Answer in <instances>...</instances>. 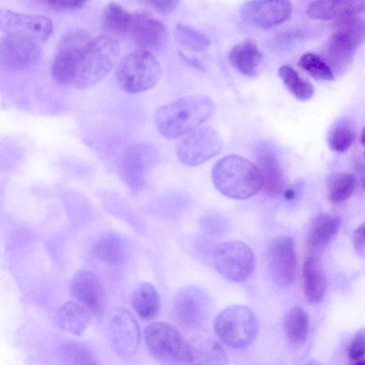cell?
Returning <instances> with one entry per match:
<instances>
[{
    "label": "cell",
    "mask_w": 365,
    "mask_h": 365,
    "mask_svg": "<svg viewBox=\"0 0 365 365\" xmlns=\"http://www.w3.org/2000/svg\"><path fill=\"white\" fill-rule=\"evenodd\" d=\"M214 110L215 103L210 97L187 96L160 107L155 113V124L163 137L175 139L198 128Z\"/></svg>",
    "instance_id": "6da1fadb"
},
{
    "label": "cell",
    "mask_w": 365,
    "mask_h": 365,
    "mask_svg": "<svg viewBox=\"0 0 365 365\" xmlns=\"http://www.w3.org/2000/svg\"><path fill=\"white\" fill-rule=\"evenodd\" d=\"M211 175L215 188L230 198L245 200L262 189L257 166L238 155H228L218 160Z\"/></svg>",
    "instance_id": "7a4b0ae2"
},
{
    "label": "cell",
    "mask_w": 365,
    "mask_h": 365,
    "mask_svg": "<svg viewBox=\"0 0 365 365\" xmlns=\"http://www.w3.org/2000/svg\"><path fill=\"white\" fill-rule=\"evenodd\" d=\"M119 53V45L111 36L92 38L81 56L70 86L78 89L95 86L112 70Z\"/></svg>",
    "instance_id": "3957f363"
},
{
    "label": "cell",
    "mask_w": 365,
    "mask_h": 365,
    "mask_svg": "<svg viewBox=\"0 0 365 365\" xmlns=\"http://www.w3.org/2000/svg\"><path fill=\"white\" fill-rule=\"evenodd\" d=\"M162 75L161 67L151 53L145 50L130 52L119 62L115 71L118 86L134 94L153 88Z\"/></svg>",
    "instance_id": "277c9868"
},
{
    "label": "cell",
    "mask_w": 365,
    "mask_h": 365,
    "mask_svg": "<svg viewBox=\"0 0 365 365\" xmlns=\"http://www.w3.org/2000/svg\"><path fill=\"white\" fill-rule=\"evenodd\" d=\"M214 329L220 339L235 349L248 347L257 334V322L254 312L243 305H232L215 318Z\"/></svg>",
    "instance_id": "5b68a950"
},
{
    "label": "cell",
    "mask_w": 365,
    "mask_h": 365,
    "mask_svg": "<svg viewBox=\"0 0 365 365\" xmlns=\"http://www.w3.org/2000/svg\"><path fill=\"white\" fill-rule=\"evenodd\" d=\"M144 339L149 352L156 359L167 364H191V349L180 333L165 322L148 325Z\"/></svg>",
    "instance_id": "8992f818"
},
{
    "label": "cell",
    "mask_w": 365,
    "mask_h": 365,
    "mask_svg": "<svg viewBox=\"0 0 365 365\" xmlns=\"http://www.w3.org/2000/svg\"><path fill=\"white\" fill-rule=\"evenodd\" d=\"M364 41L365 26L362 22L354 19L339 20L327 46V61L332 71L340 72L344 69Z\"/></svg>",
    "instance_id": "52a82bcc"
},
{
    "label": "cell",
    "mask_w": 365,
    "mask_h": 365,
    "mask_svg": "<svg viewBox=\"0 0 365 365\" xmlns=\"http://www.w3.org/2000/svg\"><path fill=\"white\" fill-rule=\"evenodd\" d=\"M218 272L229 281L243 282L249 279L255 268V255L245 242L229 240L219 244L213 254Z\"/></svg>",
    "instance_id": "ba28073f"
},
{
    "label": "cell",
    "mask_w": 365,
    "mask_h": 365,
    "mask_svg": "<svg viewBox=\"0 0 365 365\" xmlns=\"http://www.w3.org/2000/svg\"><path fill=\"white\" fill-rule=\"evenodd\" d=\"M222 139L211 127L197 128L181 137L177 145V155L185 165L195 166L217 155Z\"/></svg>",
    "instance_id": "9c48e42d"
},
{
    "label": "cell",
    "mask_w": 365,
    "mask_h": 365,
    "mask_svg": "<svg viewBox=\"0 0 365 365\" xmlns=\"http://www.w3.org/2000/svg\"><path fill=\"white\" fill-rule=\"evenodd\" d=\"M211 302L207 293L198 287H184L177 293L173 312L177 321L188 329L202 327L210 312Z\"/></svg>",
    "instance_id": "30bf717a"
},
{
    "label": "cell",
    "mask_w": 365,
    "mask_h": 365,
    "mask_svg": "<svg viewBox=\"0 0 365 365\" xmlns=\"http://www.w3.org/2000/svg\"><path fill=\"white\" fill-rule=\"evenodd\" d=\"M91 39L83 30L70 31L63 37L51 67L56 81L70 86L76 65Z\"/></svg>",
    "instance_id": "8fae6325"
},
{
    "label": "cell",
    "mask_w": 365,
    "mask_h": 365,
    "mask_svg": "<svg viewBox=\"0 0 365 365\" xmlns=\"http://www.w3.org/2000/svg\"><path fill=\"white\" fill-rule=\"evenodd\" d=\"M38 43L26 37L6 34L0 42L1 66L11 71H24L32 68L41 56Z\"/></svg>",
    "instance_id": "7c38bea8"
},
{
    "label": "cell",
    "mask_w": 365,
    "mask_h": 365,
    "mask_svg": "<svg viewBox=\"0 0 365 365\" xmlns=\"http://www.w3.org/2000/svg\"><path fill=\"white\" fill-rule=\"evenodd\" d=\"M158 157L156 149L145 143L133 145L125 151L121 172L130 190L138 191L144 186L146 175L157 163Z\"/></svg>",
    "instance_id": "4fadbf2b"
},
{
    "label": "cell",
    "mask_w": 365,
    "mask_h": 365,
    "mask_svg": "<svg viewBox=\"0 0 365 365\" xmlns=\"http://www.w3.org/2000/svg\"><path fill=\"white\" fill-rule=\"evenodd\" d=\"M0 28L6 34L31 38L38 42L46 41L53 32L50 19L4 9L0 11Z\"/></svg>",
    "instance_id": "5bb4252c"
},
{
    "label": "cell",
    "mask_w": 365,
    "mask_h": 365,
    "mask_svg": "<svg viewBox=\"0 0 365 365\" xmlns=\"http://www.w3.org/2000/svg\"><path fill=\"white\" fill-rule=\"evenodd\" d=\"M110 339L115 352L123 358L132 356L137 351L140 332L138 323L126 309H114L108 320Z\"/></svg>",
    "instance_id": "9a60e30c"
},
{
    "label": "cell",
    "mask_w": 365,
    "mask_h": 365,
    "mask_svg": "<svg viewBox=\"0 0 365 365\" xmlns=\"http://www.w3.org/2000/svg\"><path fill=\"white\" fill-rule=\"evenodd\" d=\"M292 14L289 0H251L241 9L243 19L259 28L267 29L287 21Z\"/></svg>",
    "instance_id": "2e32d148"
},
{
    "label": "cell",
    "mask_w": 365,
    "mask_h": 365,
    "mask_svg": "<svg viewBox=\"0 0 365 365\" xmlns=\"http://www.w3.org/2000/svg\"><path fill=\"white\" fill-rule=\"evenodd\" d=\"M269 264L274 282L287 287L293 282L297 267L294 242L289 236L275 239L269 250Z\"/></svg>",
    "instance_id": "e0dca14e"
},
{
    "label": "cell",
    "mask_w": 365,
    "mask_h": 365,
    "mask_svg": "<svg viewBox=\"0 0 365 365\" xmlns=\"http://www.w3.org/2000/svg\"><path fill=\"white\" fill-rule=\"evenodd\" d=\"M130 34L140 49L150 52L160 50L168 37L165 26L145 11L133 14Z\"/></svg>",
    "instance_id": "ac0fdd59"
},
{
    "label": "cell",
    "mask_w": 365,
    "mask_h": 365,
    "mask_svg": "<svg viewBox=\"0 0 365 365\" xmlns=\"http://www.w3.org/2000/svg\"><path fill=\"white\" fill-rule=\"evenodd\" d=\"M73 296L91 312H99L106 302V292L100 279L92 272H77L71 282Z\"/></svg>",
    "instance_id": "d6986e66"
},
{
    "label": "cell",
    "mask_w": 365,
    "mask_h": 365,
    "mask_svg": "<svg viewBox=\"0 0 365 365\" xmlns=\"http://www.w3.org/2000/svg\"><path fill=\"white\" fill-rule=\"evenodd\" d=\"M256 160L262 177V190L269 197L278 196L284 191V177L274 150L267 146L258 147Z\"/></svg>",
    "instance_id": "ffe728a7"
},
{
    "label": "cell",
    "mask_w": 365,
    "mask_h": 365,
    "mask_svg": "<svg viewBox=\"0 0 365 365\" xmlns=\"http://www.w3.org/2000/svg\"><path fill=\"white\" fill-rule=\"evenodd\" d=\"M363 12L365 0H314L307 10L310 18L323 21L356 16Z\"/></svg>",
    "instance_id": "44dd1931"
},
{
    "label": "cell",
    "mask_w": 365,
    "mask_h": 365,
    "mask_svg": "<svg viewBox=\"0 0 365 365\" xmlns=\"http://www.w3.org/2000/svg\"><path fill=\"white\" fill-rule=\"evenodd\" d=\"M304 293L311 304L319 302L327 289V277L321 260L316 257L306 259L303 267Z\"/></svg>",
    "instance_id": "7402d4cb"
},
{
    "label": "cell",
    "mask_w": 365,
    "mask_h": 365,
    "mask_svg": "<svg viewBox=\"0 0 365 365\" xmlns=\"http://www.w3.org/2000/svg\"><path fill=\"white\" fill-rule=\"evenodd\" d=\"M262 58L261 51L255 42L251 39L237 43L229 53V61L232 66L247 76H254L257 74Z\"/></svg>",
    "instance_id": "603a6c76"
},
{
    "label": "cell",
    "mask_w": 365,
    "mask_h": 365,
    "mask_svg": "<svg viewBox=\"0 0 365 365\" xmlns=\"http://www.w3.org/2000/svg\"><path fill=\"white\" fill-rule=\"evenodd\" d=\"M340 225V218L335 215L321 214L315 217L308 230L309 247L313 250L324 248L336 235Z\"/></svg>",
    "instance_id": "cb8c5ba5"
},
{
    "label": "cell",
    "mask_w": 365,
    "mask_h": 365,
    "mask_svg": "<svg viewBox=\"0 0 365 365\" xmlns=\"http://www.w3.org/2000/svg\"><path fill=\"white\" fill-rule=\"evenodd\" d=\"M57 322L64 330L73 334H81L91 320V311L81 303L68 302L57 312Z\"/></svg>",
    "instance_id": "d4e9b609"
},
{
    "label": "cell",
    "mask_w": 365,
    "mask_h": 365,
    "mask_svg": "<svg viewBox=\"0 0 365 365\" xmlns=\"http://www.w3.org/2000/svg\"><path fill=\"white\" fill-rule=\"evenodd\" d=\"M132 305L142 319L155 317L160 309L159 296L155 287L149 282L138 284L132 295Z\"/></svg>",
    "instance_id": "484cf974"
},
{
    "label": "cell",
    "mask_w": 365,
    "mask_h": 365,
    "mask_svg": "<svg viewBox=\"0 0 365 365\" xmlns=\"http://www.w3.org/2000/svg\"><path fill=\"white\" fill-rule=\"evenodd\" d=\"M133 14L120 5L110 2L105 8L102 22L105 31L113 36L122 37L130 34Z\"/></svg>",
    "instance_id": "4316f807"
},
{
    "label": "cell",
    "mask_w": 365,
    "mask_h": 365,
    "mask_svg": "<svg viewBox=\"0 0 365 365\" xmlns=\"http://www.w3.org/2000/svg\"><path fill=\"white\" fill-rule=\"evenodd\" d=\"M191 364H227L226 352L215 341L201 339L190 344Z\"/></svg>",
    "instance_id": "83f0119b"
},
{
    "label": "cell",
    "mask_w": 365,
    "mask_h": 365,
    "mask_svg": "<svg viewBox=\"0 0 365 365\" xmlns=\"http://www.w3.org/2000/svg\"><path fill=\"white\" fill-rule=\"evenodd\" d=\"M285 335L294 345L304 343L308 335L309 317L300 307H294L286 314L284 322Z\"/></svg>",
    "instance_id": "f1b7e54d"
},
{
    "label": "cell",
    "mask_w": 365,
    "mask_h": 365,
    "mask_svg": "<svg viewBox=\"0 0 365 365\" xmlns=\"http://www.w3.org/2000/svg\"><path fill=\"white\" fill-rule=\"evenodd\" d=\"M93 252L100 260L111 265L120 264L124 257V247L120 238L113 234H106L98 238Z\"/></svg>",
    "instance_id": "f546056e"
},
{
    "label": "cell",
    "mask_w": 365,
    "mask_h": 365,
    "mask_svg": "<svg viewBox=\"0 0 365 365\" xmlns=\"http://www.w3.org/2000/svg\"><path fill=\"white\" fill-rule=\"evenodd\" d=\"M279 75L288 91L298 100L305 101L314 95L313 85L302 78L297 71L288 65L279 68Z\"/></svg>",
    "instance_id": "4dcf8cb0"
},
{
    "label": "cell",
    "mask_w": 365,
    "mask_h": 365,
    "mask_svg": "<svg viewBox=\"0 0 365 365\" xmlns=\"http://www.w3.org/2000/svg\"><path fill=\"white\" fill-rule=\"evenodd\" d=\"M175 36L180 45L195 52L206 50L210 43V39L206 35L182 24L176 25Z\"/></svg>",
    "instance_id": "1f68e13d"
},
{
    "label": "cell",
    "mask_w": 365,
    "mask_h": 365,
    "mask_svg": "<svg viewBox=\"0 0 365 365\" xmlns=\"http://www.w3.org/2000/svg\"><path fill=\"white\" fill-rule=\"evenodd\" d=\"M355 177L351 173H339L329 180V197L334 203L346 200L352 195L355 187Z\"/></svg>",
    "instance_id": "d6a6232c"
},
{
    "label": "cell",
    "mask_w": 365,
    "mask_h": 365,
    "mask_svg": "<svg viewBox=\"0 0 365 365\" xmlns=\"http://www.w3.org/2000/svg\"><path fill=\"white\" fill-rule=\"evenodd\" d=\"M299 66L316 80L331 81L334 79L333 71L328 63L319 56L307 53L298 61Z\"/></svg>",
    "instance_id": "836d02e7"
},
{
    "label": "cell",
    "mask_w": 365,
    "mask_h": 365,
    "mask_svg": "<svg viewBox=\"0 0 365 365\" xmlns=\"http://www.w3.org/2000/svg\"><path fill=\"white\" fill-rule=\"evenodd\" d=\"M356 137L353 125L348 121L338 123L329 137L330 148L337 153H344L352 145Z\"/></svg>",
    "instance_id": "e575fe53"
},
{
    "label": "cell",
    "mask_w": 365,
    "mask_h": 365,
    "mask_svg": "<svg viewBox=\"0 0 365 365\" xmlns=\"http://www.w3.org/2000/svg\"><path fill=\"white\" fill-rule=\"evenodd\" d=\"M347 355L354 364H365V329L355 334L348 346Z\"/></svg>",
    "instance_id": "d590c367"
},
{
    "label": "cell",
    "mask_w": 365,
    "mask_h": 365,
    "mask_svg": "<svg viewBox=\"0 0 365 365\" xmlns=\"http://www.w3.org/2000/svg\"><path fill=\"white\" fill-rule=\"evenodd\" d=\"M143 5L156 12L166 15L173 12L178 7L180 0H138Z\"/></svg>",
    "instance_id": "8d00e7d4"
},
{
    "label": "cell",
    "mask_w": 365,
    "mask_h": 365,
    "mask_svg": "<svg viewBox=\"0 0 365 365\" xmlns=\"http://www.w3.org/2000/svg\"><path fill=\"white\" fill-rule=\"evenodd\" d=\"M89 0H43V3L56 10H73L82 7Z\"/></svg>",
    "instance_id": "74e56055"
},
{
    "label": "cell",
    "mask_w": 365,
    "mask_h": 365,
    "mask_svg": "<svg viewBox=\"0 0 365 365\" xmlns=\"http://www.w3.org/2000/svg\"><path fill=\"white\" fill-rule=\"evenodd\" d=\"M354 245L359 252L365 251V222L360 225L354 232Z\"/></svg>",
    "instance_id": "f35d334b"
},
{
    "label": "cell",
    "mask_w": 365,
    "mask_h": 365,
    "mask_svg": "<svg viewBox=\"0 0 365 365\" xmlns=\"http://www.w3.org/2000/svg\"><path fill=\"white\" fill-rule=\"evenodd\" d=\"M65 349L66 355H68L72 359L85 360L89 358L86 350L79 345H68Z\"/></svg>",
    "instance_id": "ab89813d"
},
{
    "label": "cell",
    "mask_w": 365,
    "mask_h": 365,
    "mask_svg": "<svg viewBox=\"0 0 365 365\" xmlns=\"http://www.w3.org/2000/svg\"><path fill=\"white\" fill-rule=\"evenodd\" d=\"M284 197L287 199L291 200V199L294 198V197L295 196V191L293 189L289 188V189L286 190L284 191Z\"/></svg>",
    "instance_id": "60d3db41"
},
{
    "label": "cell",
    "mask_w": 365,
    "mask_h": 365,
    "mask_svg": "<svg viewBox=\"0 0 365 365\" xmlns=\"http://www.w3.org/2000/svg\"><path fill=\"white\" fill-rule=\"evenodd\" d=\"M361 143L363 147L365 148V126L363 128V129L361 130ZM364 155H365V152H364Z\"/></svg>",
    "instance_id": "b9f144b4"
}]
</instances>
